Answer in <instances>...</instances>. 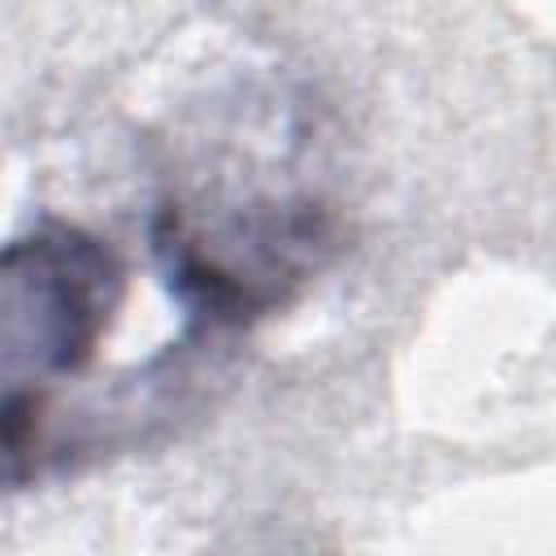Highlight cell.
<instances>
[{"label": "cell", "instance_id": "6da1fadb", "mask_svg": "<svg viewBox=\"0 0 556 556\" xmlns=\"http://www.w3.org/2000/svg\"><path fill=\"white\" fill-rule=\"evenodd\" d=\"M117 252L70 222H43L4 252L9 369L30 356L48 374L83 369L122 304Z\"/></svg>", "mask_w": 556, "mask_h": 556}]
</instances>
